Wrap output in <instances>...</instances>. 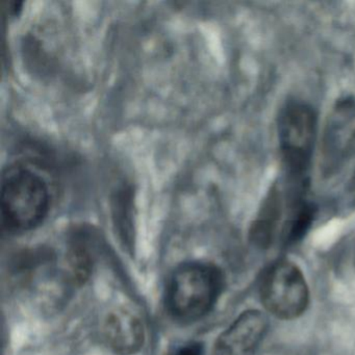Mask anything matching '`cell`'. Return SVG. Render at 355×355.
<instances>
[{
    "label": "cell",
    "instance_id": "3957f363",
    "mask_svg": "<svg viewBox=\"0 0 355 355\" xmlns=\"http://www.w3.org/2000/svg\"><path fill=\"white\" fill-rule=\"evenodd\" d=\"M277 130L282 180L309 186V168L317 138L315 111L306 103L290 101L280 112Z\"/></svg>",
    "mask_w": 355,
    "mask_h": 355
},
{
    "label": "cell",
    "instance_id": "6da1fadb",
    "mask_svg": "<svg viewBox=\"0 0 355 355\" xmlns=\"http://www.w3.org/2000/svg\"><path fill=\"white\" fill-rule=\"evenodd\" d=\"M0 200L3 227L13 232L34 230L51 209V192L44 178L22 165L6 168Z\"/></svg>",
    "mask_w": 355,
    "mask_h": 355
},
{
    "label": "cell",
    "instance_id": "7a4b0ae2",
    "mask_svg": "<svg viewBox=\"0 0 355 355\" xmlns=\"http://www.w3.org/2000/svg\"><path fill=\"white\" fill-rule=\"evenodd\" d=\"M222 288L223 275L216 266L200 261L184 263L170 277L166 306L180 321H196L211 311Z\"/></svg>",
    "mask_w": 355,
    "mask_h": 355
},
{
    "label": "cell",
    "instance_id": "ba28073f",
    "mask_svg": "<svg viewBox=\"0 0 355 355\" xmlns=\"http://www.w3.org/2000/svg\"><path fill=\"white\" fill-rule=\"evenodd\" d=\"M176 355H203V348L199 343H191L182 347Z\"/></svg>",
    "mask_w": 355,
    "mask_h": 355
},
{
    "label": "cell",
    "instance_id": "9c48e42d",
    "mask_svg": "<svg viewBox=\"0 0 355 355\" xmlns=\"http://www.w3.org/2000/svg\"><path fill=\"white\" fill-rule=\"evenodd\" d=\"M350 184L353 189H355V171L354 173H353L352 178H351Z\"/></svg>",
    "mask_w": 355,
    "mask_h": 355
},
{
    "label": "cell",
    "instance_id": "5b68a950",
    "mask_svg": "<svg viewBox=\"0 0 355 355\" xmlns=\"http://www.w3.org/2000/svg\"><path fill=\"white\" fill-rule=\"evenodd\" d=\"M322 175L334 178L350 169L355 171V99L338 101L330 112L321 145Z\"/></svg>",
    "mask_w": 355,
    "mask_h": 355
},
{
    "label": "cell",
    "instance_id": "8992f818",
    "mask_svg": "<svg viewBox=\"0 0 355 355\" xmlns=\"http://www.w3.org/2000/svg\"><path fill=\"white\" fill-rule=\"evenodd\" d=\"M268 319L257 309L241 313L220 334L214 355H254L268 329Z\"/></svg>",
    "mask_w": 355,
    "mask_h": 355
},
{
    "label": "cell",
    "instance_id": "52a82bcc",
    "mask_svg": "<svg viewBox=\"0 0 355 355\" xmlns=\"http://www.w3.org/2000/svg\"><path fill=\"white\" fill-rule=\"evenodd\" d=\"M105 336L114 352L120 355H132L144 344L143 324L137 315L120 309L112 313L105 321Z\"/></svg>",
    "mask_w": 355,
    "mask_h": 355
},
{
    "label": "cell",
    "instance_id": "277c9868",
    "mask_svg": "<svg viewBox=\"0 0 355 355\" xmlns=\"http://www.w3.org/2000/svg\"><path fill=\"white\" fill-rule=\"evenodd\" d=\"M259 296L265 309L282 320L296 319L309 306V286L292 261H276L263 272Z\"/></svg>",
    "mask_w": 355,
    "mask_h": 355
}]
</instances>
